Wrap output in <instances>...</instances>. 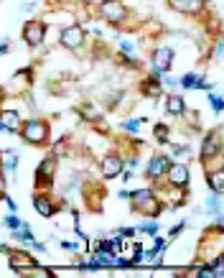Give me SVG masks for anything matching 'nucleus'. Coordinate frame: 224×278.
Instances as JSON below:
<instances>
[{
  "instance_id": "1",
  "label": "nucleus",
  "mask_w": 224,
  "mask_h": 278,
  "mask_svg": "<svg viewBox=\"0 0 224 278\" xmlns=\"http://www.w3.org/2000/svg\"><path fill=\"white\" fill-rule=\"evenodd\" d=\"M100 13H102V18H107L112 23H120L125 18V8H122L120 0H105V3L100 6Z\"/></svg>"
},
{
  "instance_id": "2",
  "label": "nucleus",
  "mask_w": 224,
  "mask_h": 278,
  "mask_svg": "<svg viewBox=\"0 0 224 278\" xmlns=\"http://www.w3.org/2000/svg\"><path fill=\"white\" fill-rule=\"evenodd\" d=\"M46 125L44 123H39V120H31V123H26V128H23V138L28 141V143H41V141H46Z\"/></svg>"
},
{
  "instance_id": "3",
  "label": "nucleus",
  "mask_w": 224,
  "mask_h": 278,
  "mask_svg": "<svg viewBox=\"0 0 224 278\" xmlns=\"http://www.w3.org/2000/svg\"><path fill=\"white\" fill-rule=\"evenodd\" d=\"M44 34H46V26L39 23V21H31V23L26 26V31H23V39H26L28 46H39V44L44 41Z\"/></svg>"
},
{
  "instance_id": "4",
  "label": "nucleus",
  "mask_w": 224,
  "mask_h": 278,
  "mask_svg": "<svg viewBox=\"0 0 224 278\" xmlns=\"http://www.w3.org/2000/svg\"><path fill=\"white\" fill-rule=\"evenodd\" d=\"M171 62H173V49H171V46L155 49L153 64H155V72H158V74H161V72H168V69H171Z\"/></svg>"
},
{
  "instance_id": "5",
  "label": "nucleus",
  "mask_w": 224,
  "mask_h": 278,
  "mask_svg": "<svg viewBox=\"0 0 224 278\" xmlns=\"http://www.w3.org/2000/svg\"><path fill=\"white\" fill-rule=\"evenodd\" d=\"M82 39H84V34H82L79 26H69V29L61 31V44H64L67 49H77V46L82 44Z\"/></svg>"
},
{
  "instance_id": "6",
  "label": "nucleus",
  "mask_w": 224,
  "mask_h": 278,
  "mask_svg": "<svg viewBox=\"0 0 224 278\" xmlns=\"http://www.w3.org/2000/svg\"><path fill=\"white\" fill-rule=\"evenodd\" d=\"M120 171H122V158H120V156H107V158L102 161V174H105L107 179L117 176Z\"/></svg>"
},
{
  "instance_id": "7",
  "label": "nucleus",
  "mask_w": 224,
  "mask_h": 278,
  "mask_svg": "<svg viewBox=\"0 0 224 278\" xmlns=\"http://www.w3.org/2000/svg\"><path fill=\"white\" fill-rule=\"evenodd\" d=\"M168 169H171V158H168V156H155V158L150 161V166H148V174L155 179V176H161V174H168Z\"/></svg>"
},
{
  "instance_id": "8",
  "label": "nucleus",
  "mask_w": 224,
  "mask_h": 278,
  "mask_svg": "<svg viewBox=\"0 0 224 278\" xmlns=\"http://www.w3.org/2000/svg\"><path fill=\"white\" fill-rule=\"evenodd\" d=\"M168 179L173 186H186L188 184V169L186 166H171L168 169Z\"/></svg>"
},
{
  "instance_id": "9",
  "label": "nucleus",
  "mask_w": 224,
  "mask_h": 278,
  "mask_svg": "<svg viewBox=\"0 0 224 278\" xmlns=\"http://www.w3.org/2000/svg\"><path fill=\"white\" fill-rule=\"evenodd\" d=\"M168 3H171L176 11H183V13H196V11H201L204 0H168Z\"/></svg>"
},
{
  "instance_id": "10",
  "label": "nucleus",
  "mask_w": 224,
  "mask_h": 278,
  "mask_svg": "<svg viewBox=\"0 0 224 278\" xmlns=\"http://www.w3.org/2000/svg\"><path fill=\"white\" fill-rule=\"evenodd\" d=\"M18 125H21L18 113H13V110H3V113H0V128H3V130H16Z\"/></svg>"
},
{
  "instance_id": "11",
  "label": "nucleus",
  "mask_w": 224,
  "mask_h": 278,
  "mask_svg": "<svg viewBox=\"0 0 224 278\" xmlns=\"http://www.w3.org/2000/svg\"><path fill=\"white\" fill-rule=\"evenodd\" d=\"M11 265L13 268H36V260L34 258H28L26 253H16V255H11Z\"/></svg>"
},
{
  "instance_id": "12",
  "label": "nucleus",
  "mask_w": 224,
  "mask_h": 278,
  "mask_svg": "<svg viewBox=\"0 0 224 278\" xmlns=\"http://www.w3.org/2000/svg\"><path fill=\"white\" fill-rule=\"evenodd\" d=\"M209 186H211V191H216V194L224 191V169H216V171L209 174Z\"/></svg>"
},
{
  "instance_id": "13",
  "label": "nucleus",
  "mask_w": 224,
  "mask_h": 278,
  "mask_svg": "<svg viewBox=\"0 0 224 278\" xmlns=\"http://www.w3.org/2000/svg\"><path fill=\"white\" fill-rule=\"evenodd\" d=\"M183 107H186V102H183L178 95L168 97V102H166V110H168L171 115H181V113H183Z\"/></svg>"
},
{
  "instance_id": "14",
  "label": "nucleus",
  "mask_w": 224,
  "mask_h": 278,
  "mask_svg": "<svg viewBox=\"0 0 224 278\" xmlns=\"http://www.w3.org/2000/svg\"><path fill=\"white\" fill-rule=\"evenodd\" d=\"M34 204H36V212H41L44 217H51V214H54V204H51L46 197H36Z\"/></svg>"
},
{
  "instance_id": "15",
  "label": "nucleus",
  "mask_w": 224,
  "mask_h": 278,
  "mask_svg": "<svg viewBox=\"0 0 224 278\" xmlns=\"http://www.w3.org/2000/svg\"><path fill=\"white\" fill-rule=\"evenodd\" d=\"M39 176H41L44 181H49V179L54 176V158H46V161L41 163V171H39Z\"/></svg>"
},
{
  "instance_id": "16",
  "label": "nucleus",
  "mask_w": 224,
  "mask_h": 278,
  "mask_svg": "<svg viewBox=\"0 0 224 278\" xmlns=\"http://www.w3.org/2000/svg\"><path fill=\"white\" fill-rule=\"evenodd\" d=\"M3 161H6V169H8V171H13V169H16V163H18V156H16V153H11V151H6Z\"/></svg>"
},
{
  "instance_id": "17",
  "label": "nucleus",
  "mask_w": 224,
  "mask_h": 278,
  "mask_svg": "<svg viewBox=\"0 0 224 278\" xmlns=\"http://www.w3.org/2000/svg\"><path fill=\"white\" fill-rule=\"evenodd\" d=\"M120 49H122V54H125V57L135 59V46H133L130 41H122V44H120Z\"/></svg>"
},
{
  "instance_id": "18",
  "label": "nucleus",
  "mask_w": 224,
  "mask_h": 278,
  "mask_svg": "<svg viewBox=\"0 0 224 278\" xmlns=\"http://www.w3.org/2000/svg\"><path fill=\"white\" fill-rule=\"evenodd\" d=\"M211 153H216V146H214V135H209V138H206V143H204V156H211Z\"/></svg>"
},
{
  "instance_id": "19",
  "label": "nucleus",
  "mask_w": 224,
  "mask_h": 278,
  "mask_svg": "<svg viewBox=\"0 0 224 278\" xmlns=\"http://www.w3.org/2000/svg\"><path fill=\"white\" fill-rule=\"evenodd\" d=\"M6 225H8V227H13V230L23 227V222H21V219H18L16 214H8V217H6Z\"/></svg>"
},
{
  "instance_id": "20",
  "label": "nucleus",
  "mask_w": 224,
  "mask_h": 278,
  "mask_svg": "<svg viewBox=\"0 0 224 278\" xmlns=\"http://www.w3.org/2000/svg\"><path fill=\"white\" fill-rule=\"evenodd\" d=\"M155 138L158 141H166L168 138V128L166 125H155Z\"/></svg>"
},
{
  "instance_id": "21",
  "label": "nucleus",
  "mask_w": 224,
  "mask_h": 278,
  "mask_svg": "<svg viewBox=\"0 0 224 278\" xmlns=\"http://www.w3.org/2000/svg\"><path fill=\"white\" fill-rule=\"evenodd\" d=\"M145 92H148V95H161V87H158L155 82H148V87H145Z\"/></svg>"
},
{
  "instance_id": "22",
  "label": "nucleus",
  "mask_w": 224,
  "mask_h": 278,
  "mask_svg": "<svg viewBox=\"0 0 224 278\" xmlns=\"http://www.w3.org/2000/svg\"><path fill=\"white\" fill-rule=\"evenodd\" d=\"M209 102L214 105V110H224V100H219V97H214V95H211V97H209Z\"/></svg>"
},
{
  "instance_id": "23",
  "label": "nucleus",
  "mask_w": 224,
  "mask_h": 278,
  "mask_svg": "<svg viewBox=\"0 0 224 278\" xmlns=\"http://www.w3.org/2000/svg\"><path fill=\"white\" fill-rule=\"evenodd\" d=\"M206 207H209V212H216V209H219V199H216V197H211V199L206 202Z\"/></svg>"
},
{
  "instance_id": "24",
  "label": "nucleus",
  "mask_w": 224,
  "mask_h": 278,
  "mask_svg": "<svg viewBox=\"0 0 224 278\" xmlns=\"http://www.w3.org/2000/svg\"><path fill=\"white\" fill-rule=\"evenodd\" d=\"M125 128H127V130H130V133H135V130H138V128H140V123H138V120H130V123H127V125H125Z\"/></svg>"
},
{
  "instance_id": "25",
  "label": "nucleus",
  "mask_w": 224,
  "mask_h": 278,
  "mask_svg": "<svg viewBox=\"0 0 224 278\" xmlns=\"http://www.w3.org/2000/svg\"><path fill=\"white\" fill-rule=\"evenodd\" d=\"M143 230H145L148 235H155V230H158V227H155L153 222H148V225H143Z\"/></svg>"
},
{
  "instance_id": "26",
  "label": "nucleus",
  "mask_w": 224,
  "mask_h": 278,
  "mask_svg": "<svg viewBox=\"0 0 224 278\" xmlns=\"http://www.w3.org/2000/svg\"><path fill=\"white\" fill-rule=\"evenodd\" d=\"M181 230H183V225H176V227H173V230H171V235H173V237H176V235H178V232H181Z\"/></svg>"
},
{
  "instance_id": "27",
  "label": "nucleus",
  "mask_w": 224,
  "mask_h": 278,
  "mask_svg": "<svg viewBox=\"0 0 224 278\" xmlns=\"http://www.w3.org/2000/svg\"><path fill=\"white\" fill-rule=\"evenodd\" d=\"M219 227H221V230H224V214H221V217H219Z\"/></svg>"
}]
</instances>
